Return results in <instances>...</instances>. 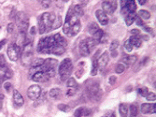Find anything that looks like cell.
I'll list each match as a JSON object with an SVG mask.
<instances>
[{"instance_id":"f1b7e54d","label":"cell","mask_w":156,"mask_h":117,"mask_svg":"<svg viewBox=\"0 0 156 117\" xmlns=\"http://www.w3.org/2000/svg\"><path fill=\"white\" fill-rule=\"evenodd\" d=\"M89 33L93 36V34H95L96 31L98 30V29H100L99 28V26H97V23H96V22H92L91 25L89 26Z\"/></svg>"},{"instance_id":"74e56055","label":"cell","mask_w":156,"mask_h":117,"mask_svg":"<svg viewBox=\"0 0 156 117\" xmlns=\"http://www.w3.org/2000/svg\"><path fill=\"white\" fill-rule=\"evenodd\" d=\"M118 46H119V40H114L110 45V52L111 51H114V50H117V48H118Z\"/></svg>"},{"instance_id":"5bb4252c","label":"cell","mask_w":156,"mask_h":117,"mask_svg":"<svg viewBox=\"0 0 156 117\" xmlns=\"http://www.w3.org/2000/svg\"><path fill=\"white\" fill-rule=\"evenodd\" d=\"M13 102L17 107H22L23 105V102H25L22 96L20 94V92L16 89L13 90Z\"/></svg>"},{"instance_id":"3957f363","label":"cell","mask_w":156,"mask_h":117,"mask_svg":"<svg viewBox=\"0 0 156 117\" xmlns=\"http://www.w3.org/2000/svg\"><path fill=\"white\" fill-rule=\"evenodd\" d=\"M55 44L53 36L52 37H45L40 40L37 44V52L40 53H50L52 47Z\"/></svg>"},{"instance_id":"60d3db41","label":"cell","mask_w":156,"mask_h":117,"mask_svg":"<svg viewBox=\"0 0 156 117\" xmlns=\"http://www.w3.org/2000/svg\"><path fill=\"white\" fill-rule=\"evenodd\" d=\"M77 89L78 88H69V89H67V91H66V96L67 97H73L75 94L77 93Z\"/></svg>"},{"instance_id":"ac0fdd59","label":"cell","mask_w":156,"mask_h":117,"mask_svg":"<svg viewBox=\"0 0 156 117\" xmlns=\"http://www.w3.org/2000/svg\"><path fill=\"white\" fill-rule=\"evenodd\" d=\"M102 10L106 13V14H113V12L116 10L114 8L110 5L108 4L105 1L102 2Z\"/></svg>"},{"instance_id":"30bf717a","label":"cell","mask_w":156,"mask_h":117,"mask_svg":"<svg viewBox=\"0 0 156 117\" xmlns=\"http://www.w3.org/2000/svg\"><path fill=\"white\" fill-rule=\"evenodd\" d=\"M108 61H110V56H108L107 52H105L103 54H101L100 57L97 59V66H98V68L102 70L107 65Z\"/></svg>"},{"instance_id":"7c38bea8","label":"cell","mask_w":156,"mask_h":117,"mask_svg":"<svg viewBox=\"0 0 156 117\" xmlns=\"http://www.w3.org/2000/svg\"><path fill=\"white\" fill-rule=\"evenodd\" d=\"M141 112L143 114L148 113H155L156 112V104H150V103H143L141 105Z\"/></svg>"},{"instance_id":"c3c4849f","label":"cell","mask_w":156,"mask_h":117,"mask_svg":"<svg viewBox=\"0 0 156 117\" xmlns=\"http://www.w3.org/2000/svg\"><path fill=\"white\" fill-rule=\"evenodd\" d=\"M4 87H5V89H6L7 92H10V89H12V86H11L10 82H6L5 85H4Z\"/></svg>"},{"instance_id":"8fae6325","label":"cell","mask_w":156,"mask_h":117,"mask_svg":"<svg viewBox=\"0 0 156 117\" xmlns=\"http://www.w3.org/2000/svg\"><path fill=\"white\" fill-rule=\"evenodd\" d=\"M50 79V76L47 72H37L32 75V80L34 82H47Z\"/></svg>"},{"instance_id":"d6a6232c","label":"cell","mask_w":156,"mask_h":117,"mask_svg":"<svg viewBox=\"0 0 156 117\" xmlns=\"http://www.w3.org/2000/svg\"><path fill=\"white\" fill-rule=\"evenodd\" d=\"M104 36V32H103V30L102 29H98L96 32L93 35V38H95L96 40H97V41H99V40L101 38H102Z\"/></svg>"},{"instance_id":"b9f144b4","label":"cell","mask_w":156,"mask_h":117,"mask_svg":"<svg viewBox=\"0 0 156 117\" xmlns=\"http://www.w3.org/2000/svg\"><path fill=\"white\" fill-rule=\"evenodd\" d=\"M41 4L44 8H50L52 5V0H41Z\"/></svg>"},{"instance_id":"6da1fadb","label":"cell","mask_w":156,"mask_h":117,"mask_svg":"<svg viewBox=\"0 0 156 117\" xmlns=\"http://www.w3.org/2000/svg\"><path fill=\"white\" fill-rule=\"evenodd\" d=\"M85 91H86L87 96L90 99H92L93 101H96L100 99L101 96H102V93H101L99 84L93 81H89L86 83V88H85Z\"/></svg>"},{"instance_id":"681fc988","label":"cell","mask_w":156,"mask_h":117,"mask_svg":"<svg viewBox=\"0 0 156 117\" xmlns=\"http://www.w3.org/2000/svg\"><path fill=\"white\" fill-rule=\"evenodd\" d=\"M131 34L133 35V36H139L140 31H139V29H132Z\"/></svg>"},{"instance_id":"6f0895ef","label":"cell","mask_w":156,"mask_h":117,"mask_svg":"<svg viewBox=\"0 0 156 117\" xmlns=\"http://www.w3.org/2000/svg\"><path fill=\"white\" fill-rule=\"evenodd\" d=\"M117 54H118V53H117L116 50H114V51H111V56H112L113 57H115V56H117Z\"/></svg>"},{"instance_id":"603a6c76","label":"cell","mask_w":156,"mask_h":117,"mask_svg":"<svg viewBox=\"0 0 156 117\" xmlns=\"http://www.w3.org/2000/svg\"><path fill=\"white\" fill-rule=\"evenodd\" d=\"M97 54V52H96ZM96 54L93 58V67L91 70V75L96 76L97 74V70H98V66H97V59H96Z\"/></svg>"},{"instance_id":"ee69618b","label":"cell","mask_w":156,"mask_h":117,"mask_svg":"<svg viewBox=\"0 0 156 117\" xmlns=\"http://www.w3.org/2000/svg\"><path fill=\"white\" fill-rule=\"evenodd\" d=\"M103 1H105V2H107L108 4H110L115 10L117 9V0H103Z\"/></svg>"},{"instance_id":"52a82bcc","label":"cell","mask_w":156,"mask_h":117,"mask_svg":"<svg viewBox=\"0 0 156 117\" xmlns=\"http://www.w3.org/2000/svg\"><path fill=\"white\" fill-rule=\"evenodd\" d=\"M21 52H22L21 47H19L15 43H11L7 47V56H9V58L11 61H14V62L17 61L19 57L21 56Z\"/></svg>"},{"instance_id":"9c48e42d","label":"cell","mask_w":156,"mask_h":117,"mask_svg":"<svg viewBox=\"0 0 156 117\" xmlns=\"http://www.w3.org/2000/svg\"><path fill=\"white\" fill-rule=\"evenodd\" d=\"M41 95V88L40 85H31L27 90V97L32 99V100H37Z\"/></svg>"},{"instance_id":"83f0119b","label":"cell","mask_w":156,"mask_h":117,"mask_svg":"<svg viewBox=\"0 0 156 117\" xmlns=\"http://www.w3.org/2000/svg\"><path fill=\"white\" fill-rule=\"evenodd\" d=\"M138 15H139V17L141 18L142 20H148V19H150V17H151L150 12L147 11V10H139Z\"/></svg>"},{"instance_id":"bcb514c9","label":"cell","mask_w":156,"mask_h":117,"mask_svg":"<svg viewBox=\"0 0 156 117\" xmlns=\"http://www.w3.org/2000/svg\"><path fill=\"white\" fill-rule=\"evenodd\" d=\"M14 29H15V25L12 22H10L9 26H7V32L9 33H13L14 32Z\"/></svg>"},{"instance_id":"4fadbf2b","label":"cell","mask_w":156,"mask_h":117,"mask_svg":"<svg viewBox=\"0 0 156 117\" xmlns=\"http://www.w3.org/2000/svg\"><path fill=\"white\" fill-rule=\"evenodd\" d=\"M96 16L98 22H99L102 26H107V23H108L107 15L102 10H97L96 11Z\"/></svg>"},{"instance_id":"8d00e7d4","label":"cell","mask_w":156,"mask_h":117,"mask_svg":"<svg viewBox=\"0 0 156 117\" xmlns=\"http://www.w3.org/2000/svg\"><path fill=\"white\" fill-rule=\"evenodd\" d=\"M137 93L141 97L146 98V96L149 94V90H148V88H139V89H137Z\"/></svg>"},{"instance_id":"277c9868","label":"cell","mask_w":156,"mask_h":117,"mask_svg":"<svg viewBox=\"0 0 156 117\" xmlns=\"http://www.w3.org/2000/svg\"><path fill=\"white\" fill-rule=\"evenodd\" d=\"M33 45L31 42H25V44L22 46V51L21 52V57L22 60L23 65H31L33 61Z\"/></svg>"},{"instance_id":"4316f807","label":"cell","mask_w":156,"mask_h":117,"mask_svg":"<svg viewBox=\"0 0 156 117\" xmlns=\"http://www.w3.org/2000/svg\"><path fill=\"white\" fill-rule=\"evenodd\" d=\"M85 41H86L88 47L90 48V50L92 51L95 47L96 46V43H97V40H96L95 38H86L85 40Z\"/></svg>"},{"instance_id":"e575fe53","label":"cell","mask_w":156,"mask_h":117,"mask_svg":"<svg viewBox=\"0 0 156 117\" xmlns=\"http://www.w3.org/2000/svg\"><path fill=\"white\" fill-rule=\"evenodd\" d=\"M84 110H85V108H83V107L77 109V110L75 111V112H74V116L75 117H83Z\"/></svg>"},{"instance_id":"7402d4cb","label":"cell","mask_w":156,"mask_h":117,"mask_svg":"<svg viewBox=\"0 0 156 117\" xmlns=\"http://www.w3.org/2000/svg\"><path fill=\"white\" fill-rule=\"evenodd\" d=\"M49 95L53 99H59L60 97L62 96V91L60 88H52L50 93H49Z\"/></svg>"},{"instance_id":"836d02e7","label":"cell","mask_w":156,"mask_h":117,"mask_svg":"<svg viewBox=\"0 0 156 117\" xmlns=\"http://www.w3.org/2000/svg\"><path fill=\"white\" fill-rule=\"evenodd\" d=\"M45 64H47V65L50 66L52 68H55V67L57 66V61L55 59H52V58L46 59L45 60Z\"/></svg>"},{"instance_id":"2e32d148","label":"cell","mask_w":156,"mask_h":117,"mask_svg":"<svg viewBox=\"0 0 156 117\" xmlns=\"http://www.w3.org/2000/svg\"><path fill=\"white\" fill-rule=\"evenodd\" d=\"M81 29V22H78L75 25H73L72 26H70V29L68 31V34L66 36L68 37H75L76 35H78V33L80 32Z\"/></svg>"},{"instance_id":"1f68e13d","label":"cell","mask_w":156,"mask_h":117,"mask_svg":"<svg viewBox=\"0 0 156 117\" xmlns=\"http://www.w3.org/2000/svg\"><path fill=\"white\" fill-rule=\"evenodd\" d=\"M138 113V108L137 105L135 104H132L130 106V114H131V117H135L137 116Z\"/></svg>"},{"instance_id":"d6986e66","label":"cell","mask_w":156,"mask_h":117,"mask_svg":"<svg viewBox=\"0 0 156 117\" xmlns=\"http://www.w3.org/2000/svg\"><path fill=\"white\" fill-rule=\"evenodd\" d=\"M122 61L124 62V64L126 66H132L136 63L137 61V56H124L122 57Z\"/></svg>"},{"instance_id":"5b68a950","label":"cell","mask_w":156,"mask_h":117,"mask_svg":"<svg viewBox=\"0 0 156 117\" xmlns=\"http://www.w3.org/2000/svg\"><path fill=\"white\" fill-rule=\"evenodd\" d=\"M15 21H16L19 32L26 33V30L28 28V18L26 15L22 12H18L16 15V18H15Z\"/></svg>"},{"instance_id":"4dcf8cb0","label":"cell","mask_w":156,"mask_h":117,"mask_svg":"<svg viewBox=\"0 0 156 117\" xmlns=\"http://www.w3.org/2000/svg\"><path fill=\"white\" fill-rule=\"evenodd\" d=\"M45 59L42 58H37V59H33L32 63H31V67H37V66H41L44 64Z\"/></svg>"},{"instance_id":"f6af8a7d","label":"cell","mask_w":156,"mask_h":117,"mask_svg":"<svg viewBox=\"0 0 156 117\" xmlns=\"http://www.w3.org/2000/svg\"><path fill=\"white\" fill-rule=\"evenodd\" d=\"M146 98H147L148 100H151V101L155 100V98H156L155 94H154V93H150V92H149V94H148V95L146 96Z\"/></svg>"},{"instance_id":"7bdbcfd3","label":"cell","mask_w":156,"mask_h":117,"mask_svg":"<svg viewBox=\"0 0 156 117\" xmlns=\"http://www.w3.org/2000/svg\"><path fill=\"white\" fill-rule=\"evenodd\" d=\"M135 22H136V23L137 26H144V22H143V20L140 18L139 16H137L136 17V20H135Z\"/></svg>"},{"instance_id":"d4e9b609","label":"cell","mask_w":156,"mask_h":117,"mask_svg":"<svg viewBox=\"0 0 156 117\" xmlns=\"http://www.w3.org/2000/svg\"><path fill=\"white\" fill-rule=\"evenodd\" d=\"M61 26H62V18H61V16H59V15H56L55 18H54L53 22H52V30L57 29V28H59Z\"/></svg>"},{"instance_id":"ab89813d","label":"cell","mask_w":156,"mask_h":117,"mask_svg":"<svg viewBox=\"0 0 156 117\" xmlns=\"http://www.w3.org/2000/svg\"><path fill=\"white\" fill-rule=\"evenodd\" d=\"M58 109H59L60 111L65 112H69V110H70L69 106H67L66 104H59V105H58Z\"/></svg>"},{"instance_id":"44dd1931","label":"cell","mask_w":156,"mask_h":117,"mask_svg":"<svg viewBox=\"0 0 156 117\" xmlns=\"http://www.w3.org/2000/svg\"><path fill=\"white\" fill-rule=\"evenodd\" d=\"M137 16V14L136 12H130L128 13L126 16H125V22H126V26H132V23H133L136 20V17Z\"/></svg>"},{"instance_id":"7dc6e473","label":"cell","mask_w":156,"mask_h":117,"mask_svg":"<svg viewBox=\"0 0 156 117\" xmlns=\"http://www.w3.org/2000/svg\"><path fill=\"white\" fill-rule=\"evenodd\" d=\"M116 82H117V78L115 76H110V79H108V82H110V84H111V85H113Z\"/></svg>"},{"instance_id":"f546056e","label":"cell","mask_w":156,"mask_h":117,"mask_svg":"<svg viewBox=\"0 0 156 117\" xmlns=\"http://www.w3.org/2000/svg\"><path fill=\"white\" fill-rule=\"evenodd\" d=\"M66 85L69 88H78V82H76L74 78H69V79L67 80Z\"/></svg>"},{"instance_id":"db71d44e","label":"cell","mask_w":156,"mask_h":117,"mask_svg":"<svg viewBox=\"0 0 156 117\" xmlns=\"http://www.w3.org/2000/svg\"><path fill=\"white\" fill-rule=\"evenodd\" d=\"M137 2L139 3V5H141V6H143V5H145V4H146V2H147V0H137Z\"/></svg>"},{"instance_id":"11a10c76","label":"cell","mask_w":156,"mask_h":117,"mask_svg":"<svg viewBox=\"0 0 156 117\" xmlns=\"http://www.w3.org/2000/svg\"><path fill=\"white\" fill-rule=\"evenodd\" d=\"M140 40H149V38H148V36H146V35H144V36H141V38H140Z\"/></svg>"},{"instance_id":"e0dca14e","label":"cell","mask_w":156,"mask_h":117,"mask_svg":"<svg viewBox=\"0 0 156 117\" xmlns=\"http://www.w3.org/2000/svg\"><path fill=\"white\" fill-rule=\"evenodd\" d=\"M53 38H54V41H55V43L58 44L59 46L64 47V48H66V47L67 46V40H66L64 37H62L60 34L54 35L53 36Z\"/></svg>"},{"instance_id":"d590c367","label":"cell","mask_w":156,"mask_h":117,"mask_svg":"<svg viewBox=\"0 0 156 117\" xmlns=\"http://www.w3.org/2000/svg\"><path fill=\"white\" fill-rule=\"evenodd\" d=\"M124 70H125V66L122 65V64H118L115 68V71H116V73H118V74L122 73Z\"/></svg>"},{"instance_id":"680465c9","label":"cell","mask_w":156,"mask_h":117,"mask_svg":"<svg viewBox=\"0 0 156 117\" xmlns=\"http://www.w3.org/2000/svg\"><path fill=\"white\" fill-rule=\"evenodd\" d=\"M110 117H116V115H115V113H112Z\"/></svg>"},{"instance_id":"9a60e30c","label":"cell","mask_w":156,"mask_h":117,"mask_svg":"<svg viewBox=\"0 0 156 117\" xmlns=\"http://www.w3.org/2000/svg\"><path fill=\"white\" fill-rule=\"evenodd\" d=\"M79 49H80V53L81 54L82 56H88L89 54L91 53V50H90V48L88 47V45H87L86 41H85V40H82L80 43Z\"/></svg>"},{"instance_id":"8992f818","label":"cell","mask_w":156,"mask_h":117,"mask_svg":"<svg viewBox=\"0 0 156 117\" xmlns=\"http://www.w3.org/2000/svg\"><path fill=\"white\" fill-rule=\"evenodd\" d=\"M137 9L135 0H121V11L122 14L126 16L130 12H135Z\"/></svg>"},{"instance_id":"91938a15","label":"cell","mask_w":156,"mask_h":117,"mask_svg":"<svg viewBox=\"0 0 156 117\" xmlns=\"http://www.w3.org/2000/svg\"><path fill=\"white\" fill-rule=\"evenodd\" d=\"M64 1H66H66H68V0H64Z\"/></svg>"},{"instance_id":"cb8c5ba5","label":"cell","mask_w":156,"mask_h":117,"mask_svg":"<svg viewBox=\"0 0 156 117\" xmlns=\"http://www.w3.org/2000/svg\"><path fill=\"white\" fill-rule=\"evenodd\" d=\"M119 112L121 117H126L128 115V106L126 104H120L119 107Z\"/></svg>"},{"instance_id":"816d5d0a","label":"cell","mask_w":156,"mask_h":117,"mask_svg":"<svg viewBox=\"0 0 156 117\" xmlns=\"http://www.w3.org/2000/svg\"><path fill=\"white\" fill-rule=\"evenodd\" d=\"M3 100H4V96L2 95V94H0V110H1V109H2Z\"/></svg>"},{"instance_id":"9f6ffc18","label":"cell","mask_w":156,"mask_h":117,"mask_svg":"<svg viewBox=\"0 0 156 117\" xmlns=\"http://www.w3.org/2000/svg\"><path fill=\"white\" fill-rule=\"evenodd\" d=\"M6 43V40H2V41H0V50L2 49V47L4 46V44Z\"/></svg>"},{"instance_id":"f907efd6","label":"cell","mask_w":156,"mask_h":117,"mask_svg":"<svg viewBox=\"0 0 156 117\" xmlns=\"http://www.w3.org/2000/svg\"><path fill=\"white\" fill-rule=\"evenodd\" d=\"M91 110L90 109H86L85 108V110H84V113H83V116H88V115H90L91 114Z\"/></svg>"},{"instance_id":"ffe728a7","label":"cell","mask_w":156,"mask_h":117,"mask_svg":"<svg viewBox=\"0 0 156 117\" xmlns=\"http://www.w3.org/2000/svg\"><path fill=\"white\" fill-rule=\"evenodd\" d=\"M129 40H130L131 44L133 45V47H136V48H139L142 43V40H140V38L138 36H132L129 38Z\"/></svg>"},{"instance_id":"484cf974","label":"cell","mask_w":156,"mask_h":117,"mask_svg":"<svg viewBox=\"0 0 156 117\" xmlns=\"http://www.w3.org/2000/svg\"><path fill=\"white\" fill-rule=\"evenodd\" d=\"M73 12L77 15L78 17H81V16H83V14H84V11H83V10H82V8H81V5H76V6H74V8H73Z\"/></svg>"},{"instance_id":"7a4b0ae2","label":"cell","mask_w":156,"mask_h":117,"mask_svg":"<svg viewBox=\"0 0 156 117\" xmlns=\"http://www.w3.org/2000/svg\"><path fill=\"white\" fill-rule=\"evenodd\" d=\"M72 68H73L72 62L69 58H66L61 62V64L59 65L58 68V73L62 81L66 80L69 77L70 73L72 71Z\"/></svg>"},{"instance_id":"f5cc1de1","label":"cell","mask_w":156,"mask_h":117,"mask_svg":"<svg viewBox=\"0 0 156 117\" xmlns=\"http://www.w3.org/2000/svg\"><path fill=\"white\" fill-rule=\"evenodd\" d=\"M30 34L32 35V36H34V35L36 34V27H32V28H31V30H30Z\"/></svg>"},{"instance_id":"f35d334b","label":"cell","mask_w":156,"mask_h":117,"mask_svg":"<svg viewBox=\"0 0 156 117\" xmlns=\"http://www.w3.org/2000/svg\"><path fill=\"white\" fill-rule=\"evenodd\" d=\"M133 48H134V47H133V45L131 44L130 40H126L125 43H124V49H125V51H126V52H132Z\"/></svg>"},{"instance_id":"ba28073f","label":"cell","mask_w":156,"mask_h":117,"mask_svg":"<svg viewBox=\"0 0 156 117\" xmlns=\"http://www.w3.org/2000/svg\"><path fill=\"white\" fill-rule=\"evenodd\" d=\"M55 16H56L55 14L49 13V12L43 13L42 15H40V19L44 23V26H45L47 31L52 30V22L54 21V18H55Z\"/></svg>"}]
</instances>
